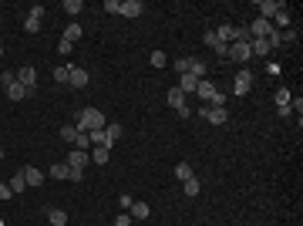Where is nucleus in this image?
Returning <instances> with one entry per match:
<instances>
[{"label": "nucleus", "instance_id": "obj_1", "mask_svg": "<svg viewBox=\"0 0 303 226\" xmlns=\"http://www.w3.org/2000/svg\"><path fill=\"white\" fill-rule=\"evenodd\" d=\"M108 125V118L98 112V108H81L78 115V132H98V128H105Z\"/></svg>", "mask_w": 303, "mask_h": 226}, {"label": "nucleus", "instance_id": "obj_2", "mask_svg": "<svg viewBox=\"0 0 303 226\" xmlns=\"http://www.w3.org/2000/svg\"><path fill=\"white\" fill-rule=\"evenodd\" d=\"M249 88H253V71L243 68L233 78V95H236V98H243V95H249Z\"/></svg>", "mask_w": 303, "mask_h": 226}, {"label": "nucleus", "instance_id": "obj_3", "mask_svg": "<svg viewBox=\"0 0 303 226\" xmlns=\"http://www.w3.org/2000/svg\"><path fill=\"white\" fill-rule=\"evenodd\" d=\"M17 81L27 88V95H34V91H37V68H34V64H24V68L17 71Z\"/></svg>", "mask_w": 303, "mask_h": 226}, {"label": "nucleus", "instance_id": "obj_4", "mask_svg": "<svg viewBox=\"0 0 303 226\" xmlns=\"http://www.w3.org/2000/svg\"><path fill=\"white\" fill-rule=\"evenodd\" d=\"M199 115L206 118V122H213V125H226L229 122V112H226V108H213V105H202Z\"/></svg>", "mask_w": 303, "mask_h": 226}, {"label": "nucleus", "instance_id": "obj_5", "mask_svg": "<svg viewBox=\"0 0 303 226\" xmlns=\"http://www.w3.org/2000/svg\"><path fill=\"white\" fill-rule=\"evenodd\" d=\"M229 57L246 64L249 57H253V51H249V41H236V44H229Z\"/></svg>", "mask_w": 303, "mask_h": 226}, {"label": "nucleus", "instance_id": "obj_6", "mask_svg": "<svg viewBox=\"0 0 303 226\" xmlns=\"http://www.w3.org/2000/svg\"><path fill=\"white\" fill-rule=\"evenodd\" d=\"M64 162H67V166H71V169L84 172V169H88V162H91V156H88V152H81V148H74V152H71V156H67Z\"/></svg>", "mask_w": 303, "mask_h": 226}, {"label": "nucleus", "instance_id": "obj_7", "mask_svg": "<svg viewBox=\"0 0 303 226\" xmlns=\"http://www.w3.org/2000/svg\"><path fill=\"white\" fill-rule=\"evenodd\" d=\"M195 95H199L202 102L209 105V102H213V98H216V85H213V81H209V78H202L199 85H195Z\"/></svg>", "mask_w": 303, "mask_h": 226}, {"label": "nucleus", "instance_id": "obj_8", "mask_svg": "<svg viewBox=\"0 0 303 226\" xmlns=\"http://www.w3.org/2000/svg\"><path fill=\"white\" fill-rule=\"evenodd\" d=\"M269 31H273V24H269V21H263V17H256V21H253V24L246 27V34H253V37H266Z\"/></svg>", "mask_w": 303, "mask_h": 226}, {"label": "nucleus", "instance_id": "obj_9", "mask_svg": "<svg viewBox=\"0 0 303 226\" xmlns=\"http://www.w3.org/2000/svg\"><path fill=\"white\" fill-rule=\"evenodd\" d=\"M256 7H259V14H263V21H269V17H276V11H283L280 0H259Z\"/></svg>", "mask_w": 303, "mask_h": 226}, {"label": "nucleus", "instance_id": "obj_10", "mask_svg": "<svg viewBox=\"0 0 303 226\" xmlns=\"http://www.w3.org/2000/svg\"><path fill=\"white\" fill-rule=\"evenodd\" d=\"M142 11H145V4H142V0H122V11H118V14H125V17H138Z\"/></svg>", "mask_w": 303, "mask_h": 226}, {"label": "nucleus", "instance_id": "obj_11", "mask_svg": "<svg viewBox=\"0 0 303 226\" xmlns=\"http://www.w3.org/2000/svg\"><path fill=\"white\" fill-rule=\"evenodd\" d=\"M7 98H11V102H24V98H31V95H27V88H24L21 81H14V85H7Z\"/></svg>", "mask_w": 303, "mask_h": 226}, {"label": "nucleus", "instance_id": "obj_12", "mask_svg": "<svg viewBox=\"0 0 303 226\" xmlns=\"http://www.w3.org/2000/svg\"><path fill=\"white\" fill-rule=\"evenodd\" d=\"M182 192H185L189 199H195V196H199V192H202V182L195 179V176H189V179L182 182Z\"/></svg>", "mask_w": 303, "mask_h": 226}, {"label": "nucleus", "instance_id": "obj_13", "mask_svg": "<svg viewBox=\"0 0 303 226\" xmlns=\"http://www.w3.org/2000/svg\"><path fill=\"white\" fill-rule=\"evenodd\" d=\"M148 213H152V209H148V203H142V199H135L132 209H128V216H132V219H148Z\"/></svg>", "mask_w": 303, "mask_h": 226}, {"label": "nucleus", "instance_id": "obj_14", "mask_svg": "<svg viewBox=\"0 0 303 226\" xmlns=\"http://www.w3.org/2000/svg\"><path fill=\"white\" fill-rule=\"evenodd\" d=\"M21 172H24V179H27V186H41V182H44V172L34 169V166H27V169H21Z\"/></svg>", "mask_w": 303, "mask_h": 226}, {"label": "nucleus", "instance_id": "obj_15", "mask_svg": "<svg viewBox=\"0 0 303 226\" xmlns=\"http://www.w3.org/2000/svg\"><path fill=\"white\" fill-rule=\"evenodd\" d=\"M61 41H67V44L81 41V24H78V21H71V24H67V31H64V37H61Z\"/></svg>", "mask_w": 303, "mask_h": 226}, {"label": "nucleus", "instance_id": "obj_16", "mask_svg": "<svg viewBox=\"0 0 303 226\" xmlns=\"http://www.w3.org/2000/svg\"><path fill=\"white\" fill-rule=\"evenodd\" d=\"M67 85L84 88V85H88V71H84V68H71V81H67Z\"/></svg>", "mask_w": 303, "mask_h": 226}, {"label": "nucleus", "instance_id": "obj_17", "mask_svg": "<svg viewBox=\"0 0 303 226\" xmlns=\"http://www.w3.org/2000/svg\"><path fill=\"white\" fill-rule=\"evenodd\" d=\"M108 156H112V145H94V152H91V162L105 166V162H108Z\"/></svg>", "mask_w": 303, "mask_h": 226}, {"label": "nucleus", "instance_id": "obj_18", "mask_svg": "<svg viewBox=\"0 0 303 226\" xmlns=\"http://www.w3.org/2000/svg\"><path fill=\"white\" fill-rule=\"evenodd\" d=\"M7 186H11V192H14V196H21V192L27 189V179H24V172H14V179L7 182Z\"/></svg>", "mask_w": 303, "mask_h": 226}, {"label": "nucleus", "instance_id": "obj_19", "mask_svg": "<svg viewBox=\"0 0 303 226\" xmlns=\"http://www.w3.org/2000/svg\"><path fill=\"white\" fill-rule=\"evenodd\" d=\"M168 108H175V112H179V108H185V95H182L179 88L168 91Z\"/></svg>", "mask_w": 303, "mask_h": 226}, {"label": "nucleus", "instance_id": "obj_20", "mask_svg": "<svg viewBox=\"0 0 303 226\" xmlns=\"http://www.w3.org/2000/svg\"><path fill=\"white\" fill-rule=\"evenodd\" d=\"M47 223L51 226H67V213L64 209H47Z\"/></svg>", "mask_w": 303, "mask_h": 226}, {"label": "nucleus", "instance_id": "obj_21", "mask_svg": "<svg viewBox=\"0 0 303 226\" xmlns=\"http://www.w3.org/2000/svg\"><path fill=\"white\" fill-rule=\"evenodd\" d=\"M105 135H108V142H118V138L125 135V128L118 122H108V125H105Z\"/></svg>", "mask_w": 303, "mask_h": 226}, {"label": "nucleus", "instance_id": "obj_22", "mask_svg": "<svg viewBox=\"0 0 303 226\" xmlns=\"http://www.w3.org/2000/svg\"><path fill=\"white\" fill-rule=\"evenodd\" d=\"M51 176H54V179H71V166H67V162H54V166H51Z\"/></svg>", "mask_w": 303, "mask_h": 226}, {"label": "nucleus", "instance_id": "obj_23", "mask_svg": "<svg viewBox=\"0 0 303 226\" xmlns=\"http://www.w3.org/2000/svg\"><path fill=\"white\" fill-rule=\"evenodd\" d=\"M189 74H192V78H206V64H202V61H199V57H189Z\"/></svg>", "mask_w": 303, "mask_h": 226}, {"label": "nucleus", "instance_id": "obj_24", "mask_svg": "<svg viewBox=\"0 0 303 226\" xmlns=\"http://www.w3.org/2000/svg\"><path fill=\"white\" fill-rule=\"evenodd\" d=\"M54 81L57 85H67V81H71V64H57L54 68Z\"/></svg>", "mask_w": 303, "mask_h": 226}, {"label": "nucleus", "instance_id": "obj_25", "mask_svg": "<svg viewBox=\"0 0 303 226\" xmlns=\"http://www.w3.org/2000/svg\"><path fill=\"white\" fill-rule=\"evenodd\" d=\"M195 85H199V78H192V74H179V91L185 95V91H195Z\"/></svg>", "mask_w": 303, "mask_h": 226}, {"label": "nucleus", "instance_id": "obj_26", "mask_svg": "<svg viewBox=\"0 0 303 226\" xmlns=\"http://www.w3.org/2000/svg\"><path fill=\"white\" fill-rule=\"evenodd\" d=\"M81 11H84V4H81V0H64V14H67V17H78Z\"/></svg>", "mask_w": 303, "mask_h": 226}, {"label": "nucleus", "instance_id": "obj_27", "mask_svg": "<svg viewBox=\"0 0 303 226\" xmlns=\"http://www.w3.org/2000/svg\"><path fill=\"white\" fill-rule=\"evenodd\" d=\"M88 142H91V145H112V142H108V135H105V128H98V132H88Z\"/></svg>", "mask_w": 303, "mask_h": 226}, {"label": "nucleus", "instance_id": "obj_28", "mask_svg": "<svg viewBox=\"0 0 303 226\" xmlns=\"http://www.w3.org/2000/svg\"><path fill=\"white\" fill-rule=\"evenodd\" d=\"M61 138L74 145V142H78V125H64V128H61Z\"/></svg>", "mask_w": 303, "mask_h": 226}, {"label": "nucleus", "instance_id": "obj_29", "mask_svg": "<svg viewBox=\"0 0 303 226\" xmlns=\"http://www.w3.org/2000/svg\"><path fill=\"white\" fill-rule=\"evenodd\" d=\"M189 176H195V172L189 169V162H179V166H175V179H179V182H185Z\"/></svg>", "mask_w": 303, "mask_h": 226}, {"label": "nucleus", "instance_id": "obj_30", "mask_svg": "<svg viewBox=\"0 0 303 226\" xmlns=\"http://www.w3.org/2000/svg\"><path fill=\"white\" fill-rule=\"evenodd\" d=\"M290 102H293V95H290L286 88H280V91H276V108H280V105H290Z\"/></svg>", "mask_w": 303, "mask_h": 226}, {"label": "nucleus", "instance_id": "obj_31", "mask_svg": "<svg viewBox=\"0 0 303 226\" xmlns=\"http://www.w3.org/2000/svg\"><path fill=\"white\" fill-rule=\"evenodd\" d=\"M44 4H34V7H31V11H27V17H37V21H44Z\"/></svg>", "mask_w": 303, "mask_h": 226}, {"label": "nucleus", "instance_id": "obj_32", "mask_svg": "<svg viewBox=\"0 0 303 226\" xmlns=\"http://www.w3.org/2000/svg\"><path fill=\"white\" fill-rule=\"evenodd\" d=\"M24 27H27V34H37V31H41V21H37V17H27Z\"/></svg>", "mask_w": 303, "mask_h": 226}, {"label": "nucleus", "instance_id": "obj_33", "mask_svg": "<svg viewBox=\"0 0 303 226\" xmlns=\"http://www.w3.org/2000/svg\"><path fill=\"white\" fill-rule=\"evenodd\" d=\"M152 64H155V68H165L168 61H165V54H162V51H152Z\"/></svg>", "mask_w": 303, "mask_h": 226}, {"label": "nucleus", "instance_id": "obj_34", "mask_svg": "<svg viewBox=\"0 0 303 226\" xmlns=\"http://www.w3.org/2000/svg\"><path fill=\"white\" fill-rule=\"evenodd\" d=\"M105 11H108V14H118V11H122V0H105Z\"/></svg>", "mask_w": 303, "mask_h": 226}, {"label": "nucleus", "instance_id": "obj_35", "mask_svg": "<svg viewBox=\"0 0 303 226\" xmlns=\"http://www.w3.org/2000/svg\"><path fill=\"white\" fill-rule=\"evenodd\" d=\"M175 71H179V74H189V57H179V61H175Z\"/></svg>", "mask_w": 303, "mask_h": 226}, {"label": "nucleus", "instance_id": "obj_36", "mask_svg": "<svg viewBox=\"0 0 303 226\" xmlns=\"http://www.w3.org/2000/svg\"><path fill=\"white\" fill-rule=\"evenodd\" d=\"M14 81H17V74H14V71H4V74H0V85H4V88H7V85H14Z\"/></svg>", "mask_w": 303, "mask_h": 226}, {"label": "nucleus", "instance_id": "obj_37", "mask_svg": "<svg viewBox=\"0 0 303 226\" xmlns=\"http://www.w3.org/2000/svg\"><path fill=\"white\" fill-rule=\"evenodd\" d=\"M132 203H135L132 196H118V206H122V213H128V209H132Z\"/></svg>", "mask_w": 303, "mask_h": 226}, {"label": "nucleus", "instance_id": "obj_38", "mask_svg": "<svg viewBox=\"0 0 303 226\" xmlns=\"http://www.w3.org/2000/svg\"><path fill=\"white\" fill-rule=\"evenodd\" d=\"M74 145H78V148H81V152H84V148H88V145H91V142H88V132H78V142H74Z\"/></svg>", "mask_w": 303, "mask_h": 226}, {"label": "nucleus", "instance_id": "obj_39", "mask_svg": "<svg viewBox=\"0 0 303 226\" xmlns=\"http://www.w3.org/2000/svg\"><path fill=\"white\" fill-rule=\"evenodd\" d=\"M115 226H132V216H128V213H118V216H115Z\"/></svg>", "mask_w": 303, "mask_h": 226}, {"label": "nucleus", "instance_id": "obj_40", "mask_svg": "<svg viewBox=\"0 0 303 226\" xmlns=\"http://www.w3.org/2000/svg\"><path fill=\"white\" fill-rule=\"evenodd\" d=\"M276 24H280V27H286V24H290V14H286V11H276Z\"/></svg>", "mask_w": 303, "mask_h": 226}, {"label": "nucleus", "instance_id": "obj_41", "mask_svg": "<svg viewBox=\"0 0 303 226\" xmlns=\"http://www.w3.org/2000/svg\"><path fill=\"white\" fill-rule=\"evenodd\" d=\"M283 41H296V31H290V27L280 31V44H283Z\"/></svg>", "mask_w": 303, "mask_h": 226}, {"label": "nucleus", "instance_id": "obj_42", "mask_svg": "<svg viewBox=\"0 0 303 226\" xmlns=\"http://www.w3.org/2000/svg\"><path fill=\"white\" fill-rule=\"evenodd\" d=\"M276 115H280V118H293V108H290V105H280V108H276Z\"/></svg>", "mask_w": 303, "mask_h": 226}, {"label": "nucleus", "instance_id": "obj_43", "mask_svg": "<svg viewBox=\"0 0 303 226\" xmlns=\"http://www.w3.org/2000/svg\"><path fill=\"white\" fill-rule=\"evenodd\" d=\"M14 192H11V186H7V182H0V199H11Z\"/></svg>", "mask_w": 303, "mask_h": 226}, {"label": "nucleus", "instance_id": "obj_44", "mask_svg": "<svg viewBox=\"0 0 303 226\" xmlns=\"http://www.w3.org/2000/svg\"><path fill=\"white\" fill-rule=\"evenodd\" d=\"M71 47H74V44H67V41H61V44H57V51H61V57H67V54H71Z\"/></svg>", "mask_w": 303, "mask_h": 226}, {"label": "nucleus", "instance_id": "obj_45", "mask_svg": "<svg viewBox=\"0 0 303 226\" xmlns=\"http://www.w3.org/2000/svg\"><path fill=\"white\" fill-rule=\"evenodd\" d=\"M0 54H4V44H0Z\"/></svg>", "mask_w": 303, "mask_h": 226}, {"label": "nucleus", "instance_id": "obj_46", "mask_svg": "<svg viewBox=\"0 0 303 226\" xmlns=\"http://www.w3.org/2000/svg\"><path fill=\"white\" fill-rule=\"evenodd\" d=\"M0 159H4V148H0Z\"/></svg>", "mask_w": 303, "mask_h": 226}]
</instances>
